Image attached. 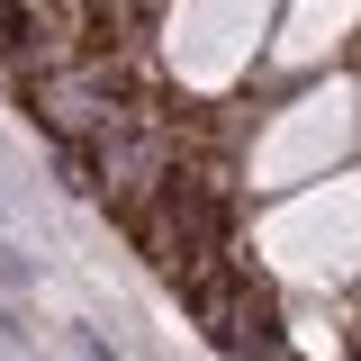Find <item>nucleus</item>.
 Returning <instances> with one entry per match:
<instances>
[{
    "mask_svg": "<svg viewBox=\"0 0 361 361\" xmlns=\"http://www.w3.org/2000/svg\"><path fill=\"white\" fill-rule=\"evenodd\" d=\"M0 289H9V298H27V289H37V262H27L18 244H0Z\"/></svg>",
    "mask_w": 361,
    "mask_h": 361,
    "instance_id": "f257e3e1",
    "label": "nucleus"
},
{
    "mask_svg": "<svg viewBox=\"0 0 361 361\" xmlns=\"http://www.w3.org/2000/svg\"><path fill=\"white\" fill-rule=\"evenodd\" d=\"M0 217H9V199H0Z\"/></svg>",
    "mask_w": 361,
    "mask_h": 361,
    "instance_id": "f03ea898",
    "label": "nucleus"
}]
</instances>
